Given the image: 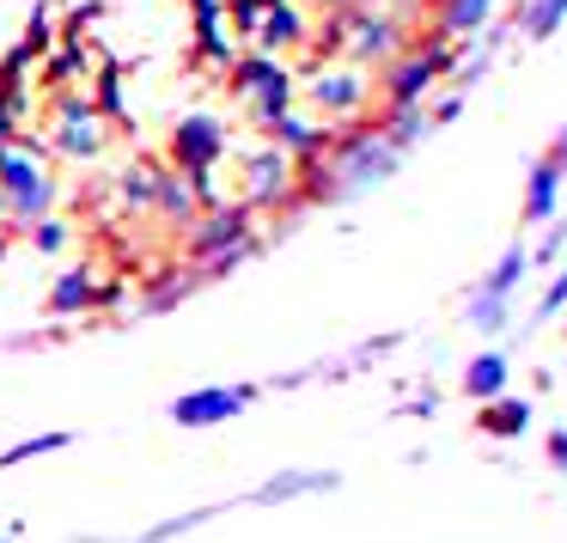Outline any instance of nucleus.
Segmentation results:
<instances>
[{
  "mask_svg": "<svg viewBox=\"0 0 567 543\" xmlns=\"http://www.w3.org/2000/svg\"><path fill=\"white\" fill-rule=\"evenodd\" d=\"M257 250H262L257 208L226 196V202H214V208H202L196 226L184 233V269H196L202 281H220V275H233L238 263H250Z\"/></svg>",
  "mask_w": 567,
  "mask_h": 543,
  "instance_id": "obj_1",
  "label": "nucleus"
},
{
  "mask_svg": "<svg viewBox=\"0 0 567 543\" xmlns=\"http://www.w3.org/2000/svg\"><path fill=\"white\" fill-rule=\"evenodd\" d=\"M0 202H7V226L13 233L38 226L43 214H62V184L50 172V147L31 129L13 141H0Z\"/></svg>",
  "mask_w": 567,
  "mask_h": 543,
  "instance_id": "obj_2",
  "label": "nucleus"
},
{
  "mask_svg": "<svg viewBox=\"0 0 567 543\" xmlns=\"http://www.w3.org/2000/svg\"><path fill=\"white\" fill-rule=\"evenodd\" d=\"M226 92L245 104L250 129L269 135L287 111L299 104V74L281 62V55H262V50H238V62L226 68Z\"/></svg>",
  "mask_w": 567,
  "mask_h": 543,
  "instance_id": "obj_3",
  "label": "nucleus"
},
{
  "mask_svg": "<svg viewBox=\"0 0 567 543\" xmlns=\"http://www.w3.org/2000/svg\"><path fill=\"white\" fill-rule=\"evenodd\" d=\"M43 147H50V160H68V165L104 160V147H111V123L99 116V104H92L86 86L43 92Z\"/></svg>",
  "mask_w": 567,
  "mask_h": 543,
  "instance_id": "obj_4",
  "label": "nucleus"
},
{
  "mask_svg": "<svg viewBox=\"0 0 567 543\" xmlns=\"http://www.w3.org/2000/svg\"><path fill=\"white\" fill-rule=\"evenodd\" d=\"M299 99L318 123H354L372 116V74L354 62H311L299 74Z\"/></svg>",
  "mask_w": 567,
  "mask_h": 543,
  "instance_id": "obj_5",
  "label": "nucleus"
},
{
  "mask_svg": "<svg viewBox=\"0 0 567 543\" xmlns=\"http://www.w3.org/2000/svg\"><path fill=\"white\" fill-rule=\"evenodd\" d=\"M415 13H391V7H360V13H342V62L379 74L391 55H403L415 43Z\"/></svg>",
  "mask_w": 567,
  "mask_h": 543,
  "instance_id": "obj_6",
  "label": "nucleus"
},
{
  "mask_svg": "<svg viewBox=\"0 0 567 543\" xmlns=\"http://www.w3.org/2000/svg\"><path fill=\"white\" fill-rule=\"evenodd\" d=\"M226 153H233V135H226V123L214 111H184L172 123V135H165V165L184 177H214Z\"/></svg>",
  "mask_w": 567,
  "mask_h": 543,
  "instance_id": "obj_7",
  "label": "nucleus"
},
{
  "mask_svg": "<svg viewBox=\"0 0 567 543\" xmlns=\"http://www.w3.org/2000/svg\"><path fill=\"white\" fill-rule=\"evenodd\" d=\"M238 202L257 208V214H281V208L299 214V202H293V160H287L275 141H262V147H250L245 160H238Z\"/></svg>",
  "mask_w": 567,
  "mask_h": 543,
  "instance_id": "obj_8",
  "label": "nucleus"
},
{
  "mask_svg": "<svg viewBox=\"0 0 567 543\" xmlns=\"http://www.w3.org/2000/svg\"><path fill=\"white\" fill-rule=\"evenodd\" d=\"M257 397H262V385H196V391L172 397L165 416H172L184 433H208V428H226L233 416H245Z\"/></svg>",
  "mask_w": 567,
  "mask_h": 543,
  "instance_id": "obj_9",
  "label": "nucleus"
},
{
  "mask_svg": "<svg viewBox=\"0 0 567 543\" xmlns=\"http://www.w3.org/2000/svg\"><path fill=\"white\" fill-rule=\"evenodd\" d=\"M306 38H311V19L299 13V0H275L269 7V19H262V31L250 38V50H262V55H299L306 50Z\"/></svg>",
  "mask_w": 567,
  "mask_h": 543,
  "instance_id": "obj_10",
  "label": "nucleus"
},
{
  "mask_svg": "<svg viewBox=\"0 0 567 543\" xmlns=\"http://www.w3.org/2000/svg\"><path fill=\"white\" fill-rule=\"evenodd\" d=\"M196 214H202L196 184H189L184 172H172V165H165V172H159V196H153V221H159L165 233H177V238H184L189 226H196Z\"/></svg>",
  "mask_w": 567,
  "mask_h": 543,
  "instance_id": "obj_11",
  "label": "nucleus"
},
{
  "mask_svg": "<svg viewBox=\"0 0 567 543\" xmlns=\"http://www.w3.org/2000/svg\"><path fill=\"white\" fill-rule=\"evenodd\" d=\"M99 287H104L99 269H92V263H74V269L55 275L43 311H50V318H80V311H99Z\"/></svg>",
  "mask_w": 567,
  "mask_h": 543,
  "instance_id": "obj_12",
  "label": "nucleus"
},
{
  "mask_svg": "<svg viewBox=\"0 0 567 543\" xmlns=\"http://www.w3.org/2000/svg\"><path fill=\"white\" fill-rule=\"evenodd\" d=\"M159 172H165V153H135V160L116 172V202H123V214H153Z\"/></svg>",
  "mask_w": 567,
  "mask_h": 543,
  "instance_id": "obj_13",
  "label": "nucleus"
},
{
  "mask_svg": "<svg viewBox=\"0 0 567 543\" xmlns=\"http://www.w3.org/2000/svg\"><path fill=\"white\" fill-rule=\"evenodd\" d=\"M427 7H433V38H452V43L476 38L494 19V0H427Z\"/></svg>",
  "mask_w": 567,
  "mask_h": 543,
  "instance_id": "obj_14",
  "label": "nucleus"
},
{
  "mask_svg": "<svg viewBox=\"0 0 567 543\" xmlns=\"http://www.w3.org/2000/svg\"><path fill=\"white\" fill-rule=\"evenodd\" d=\"M86 74H92L86 43H55V50L38 62V86H43V92H74Z\"/></svg>",
  "mask_w": 567,
  "mask_h": 543,
  "instance_id": "obj_15",
  "label": "nucleus"
},
{
  "mask_svg": "<svg viewBox=\"0 0 567 543\" xmlns=\"http://www.w3.org/2000/svg\"><path fill=\"white\" fill-rule=\"evenodd\" d=\"M530 428V403L525 397H488V403L476 409V433H488V440H518V433Z\"/></svg>",
  "mask_w": 567,
  "mask_h": 543,
  "instance_id": "obj_16",
  "label": "nucleus"
},
{
  "mask_svg": "<svg viewBox=\"0 0 567 543\" xmlns=\"http://www.w3.org/2000/svg\"><path fill=\"white\" fill-rule=\"evenodd\" d=\"M92 104H99V116L111 129H135V116H128V99H123V62H99V74H92Z\"/></svg>",
  "mask_w": 567,
  "mask_h": 543,
  "instance_id": "obj_17",
  "label": "nucleus"
},
{
  "mask_svg": "<svg viewBox=\"0 0 567 543\" xmlns=\"http://www.w3.org/2000/svg\"><path fill=\"white\" fill-rule=\"evenodd\" d=\"M555 202H561V172H555L549 160H537L530 177H525V226H549Z\"/></svg>",
  "mask_w": 567,
  "mask_h": 543,
  "instance_id": "obj_18",
  "label": "nucleus"
},
{
  "mask_svg": "<svg viewBox=\"0 0 567 543\" xmlns=\"http://www.w3.org/2000/svg\"><path fill=\"white\" fill-rule=\"evenodd\" d=\"M323 489H336L330 470H281V477H269L257 494H250V501L275 506V501H293V494H323Z\"/></svg>",
  "mask_w": 567,
  "mask_h": 543,
  "instance_id": "obj_19",
  "label": "nucleus"
},
{
  "mask_svg": "<svg viewBox=\"0 0 567 543\" xmlns=\"http://www.w3.org/2000/svg\"><path fill=\"white\" fill-rule=\"evenodd\" d=\"M506 355H476L464 367V397H476V403H488V397H501L506 391Z\"/></svg>",
  "mask_w": 567,
  "mask_h": 543,
  "instance_id": "obj_20",
  "label": "nucleus"
},
{
  "mask_svg": "<svg viewBox=\"0 0 567 543\" xmlns=\"http://www.w3.org/2000/svg\"><path fill=\"white\" fill-rule=\"evenodd\" d=\"M31 116V80H0V141L25 135Z\"/></svg>",
  "mask_w": 567,
  "mask_h": 543,
  "instance_id": "obj_21",
  "label": "nucleus"
},
{
  "mask_svg": "<svg viewBox=\"0 0 567 543\" xmlns=\"http://www.w3.org/2000/svg\"><path fill=\"white\" fill-rule=\"evenodd\" d=\"M68 445H74V433H68V428H55V433H31V440H19V445H7V452H0V470H19V464H31V458L68 452Z\"/></svg>",
  "mask_w": 567,
  "mask_h": 543,
  "instance_id": "obj_22",
  "label": "nucleus"
},
{
  "mask_svg": "<svg viewBox=\"0 0 567 543\" xmlns=\"http://www.w3.org/2000/svg\"><path fill=\"white\" fill-rule=\"evenodd\" d=\"M62 43V31H55V7H31V19H25V38H19V50L31 55V62H43V55Z\"/></svg>",
  "mask_w": 567,
  "mask_h": 543,
  "instance_id": "obj_23",
  "label": "nucleus"
},
{
  "mask_svg": "<svg viewBox=\"0 0 567 543\" xmlns=\"http://www.w3.org/2000/svg\"><path fill=\"white\" fill-rule=\"evenodd\" d=\"M269 7H275V0H226V31H233V38L250 50V38L262 31V19H269Z\"/></svg>",
  "mask_w": 567,
  "mask_h": 543,
  "instance_id": "obj_24",
  "label": "nucleus"
},
{
  "mask_svg": "<svg viewBox=\"0 0 567 543\" xmlns=\"http://www.w3.org/2000/svg\"><path fill=\"white\" fill-rule=\"evenodd\" d=\"M561 19H567V0H530L525 13H518V25H525L530 43H543V38H555V31H561Z\"/></svg>",
  "mask_w": 567,
  "mask_h": 543,
  "instance_id": "obj_25",
  "label": "nucleus"
},
{
  "mask_svg": "<svg viewBox=\"0 0 567 543\" xmlns=\"http://www.w3.org/2000/svg\"><path fill=\"white\" fill-rule=\"evenodd\" d=\"M525 263H530V250H525V245H513V250H506V257H501V263H494V269H488V281H482V294L506 299V294H513L518 281H525Z\"/></svg>",
  "mask_w": 567,
  "mask_h": 543,
  "instance_id": "obj_26",
  "label": "nucleus"
},
{
  "mask_svg": "<svg viewBox=\"0 0 567 543\" xmlns=\"http://www.w3.org/2000/svg\"><path fill=\"white\" fill-rule=\"evenodd\" d=\"M19 238H25V245L38 250V257H62V250H68V238H74V233H68V221H62V214H43V221H38V226H25Z\"/></svg>",
  "mask_w": 567,
  "mask_h": 543,
  "instance_id": "obj_27",
  "label": "nucleus"
},
{
  "mask_svg": "<svg viewBox=\"0 0 567 543\" xmlns=\"http://www.w3.org/2000/svg\"><path fill=\"white\" fill-rule=\"evenodd\" d=\"M220 506H196V513H184V519H165V525H153L147 537H135V543H165V537H184V531H196L202 519H214Z\"/></svg>",
  "mask_w": 567,
  "mask_h": 543,
  "instance_id": "obj_28",
  "label": "nucleus"
},
{
  "mask_svg": "<svg viewBox=\"0 0 567 543\" xmlns=\"http://www.w3.org/2000/svg\"><path fill=\"white\" fill-rule=\"evenodd\" d=\"M470 324H476V330H501V324H506V299L476 294V306H470Z\"/></svg>",
  "mask_w": 567,
  "mask_h": 543,
  "instance_id": "obj_29",
  "label": "nucleus"
},
{
  "mask_svg": "<svg viewBox=\"0 0 567 543\" xmlns=\"http://www.w3.org/2000/svg\"><path fill=\"white\" fill-rule=\"evenodd\" d=\"M561 306H567V269H561V275H555V281H549V294H543L537 318H555V311H561Z\"/></svg>",
  "mask_w": 567,
  "mask_h": 543,
  "instance_id": "obj_30",
  "label": "nucleus"
},
{
  "mask_svg": "<svg viewBox=\"0 0 567 543\" xmlns=\"http://www.w3.org/2000/svg\"><path fill=\"white\" fill-rule=\"evenodd\" d=\"M561 226H549V238H543V245H537V263H555V257H561Z\"/></svg>",
  "mask_w": 567,
  "mask_h": 543,
  "instance_id": "obj_31",
  "label": "nucleus"
},
{
  "mask_svg": "<svg viewBox=\"0 0 567 543\" xmlns=\"http://www.w3.org/2000/svg\"><path fill=\"white\" fill-rule=\"evenodd\" d=\"M543 160H549V165H555V172H561V177H567V129H561V135H555V141H549V153H543Z\"/></svg>",
  "mask_w": 567,
  "mask_h": 543,
  "instance_id": "obj_32",
  "label": "nucleus"
},
{
  "mask_svg": "<svg viewBox=\"0 0 567 543\" xmlns=\"http://www.w3.org/2000/svg\"><path fill=\"white\" fill-rule=\"evenodd\" d=\"M323 13H360V7H379V0H318Z\"/></svg>",
  "mask_w": 567,
  "mask_h": 543,
  "instance_id": "obj_33",
  "label": "nucleus"
},
{
  "mask_svg": "<svg viewBox=\"0 0 567 543\" xmlns=\"http://www.w3.org/2000/svg\"><path fill=\"white\" fill-rule=\"evenodd\" d=\"M549 464L567 470V433H549Z\"/></svg>",
  "mask_w": 567,
  "mask_h": 543,
  "instance_id": "obj_34",
  "label": "nucleus"
},
{
  "mask_svg": "<svg viewBox=\"0 0 567 543\" xmlns=\"http://www.w3.org/2000/svg\"><path fill=\"white\" fill-rule=\"evenodd\" d=\"M7 238H13V226H7V202H0V245H7Z\"/></svg>",
  "mask_w": 567,
  "mask_h": 543,
  "instance_id": "obj_35",
  "label": "nucleus"
},
{
  "mask_svg": "<svg viewBox=\"0 0 567 543\" xmlns=\"http://www.w3.org/2000/svg\"><path fill=\"white\" fill-rule=\"evenodd\" d=\"M0 543H7V537H0Z\"/></svg>",
  "mask_w": 567,
  "mask_h": 543,
  "instance_id": "obj_36",
  "label": "nucleus"
}]
</instances>
